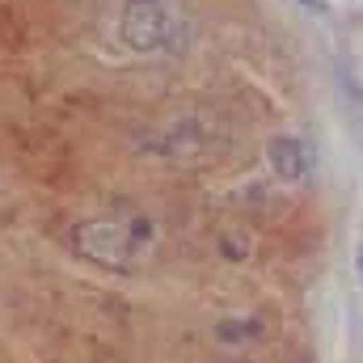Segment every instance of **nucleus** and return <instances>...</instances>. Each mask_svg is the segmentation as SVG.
Wrapping results in <instances>:
<instances>
[{
    "mask_svg": "<svg viewBox=\"0 0 363 363\" xmlns=\"http://www.w3.org/2000/svg\"><path fill=\"white\" fill-rule=\"evenodd\" d=\"M300 4H304V9H308V13H325V9H330V4H325V0H300Z\"/></svg>",
    "mask_w": 363,
    "mask_h": 363,
    "instance_id": "nucleus-4",
    "label": "nucleus"
},
{
    "mask_svg": "<svg viewBox=\"0 0 363 363\" xmlns=\"http://www.w3.org/2000/svg\"><path fill=\"white\" fill-rule=\"evenodd\" d=\"M355 262H359V287H363V241H359V258Z\"/></svg>",
    "mask_w": 363,
    "mask_h": 363,
    "instance_id": "nucleus-5",
    "label": "nucleus"
},
{
    "mask_svg": "<svg viewBox=\"0 0 363 363\" xmlns=\"http://www.w3.org/2000/svg\"><path fill=\"white\" fill-rule=\"evenodd\" d=\"M267 165H271L274 178L304 182L313 174V148L300 135H274L271 144H267Z\"/></svg>",
    "mask_w": 363,
    "mask_h": 363,
    "instance_id": "nucleus-3",
    "label": "nucleus"
},
{
    "mask_svg": "<svg viewBox=\"0 0 363 363\" xmlns=\"http://www.w3.org/2000/svg\"><path fill=\"white\" fill-rule=\"evenodd\" d=\"M72 241H77V254L89 258L93 267L114 274H131L157 254L161 228H157V220L148 211L123 207V211H106V216H93L85 224H77Z\"/></svg>",
    "mask_w": 363,
    "mask_h": 363,
    "instance_id": "nucleus-1",
    "label": "nucleus"
},
{
    "mask_svg": "<svg viewBox=\"0 0 363 363\" xmlns=\"http://www.w3.org/2000/svg\"><path fill=\"white\" fill-rule=\"evenodd\" d=\"M190 34H194V17L178 0H131L123 13V38L148 55L182 51Z\"/></svg>",
    "mask_w": 363,
    "mask_h": 363,
    "instance_id": "nucleus-2",
    "label": "nucleus"
}]
</instances>
